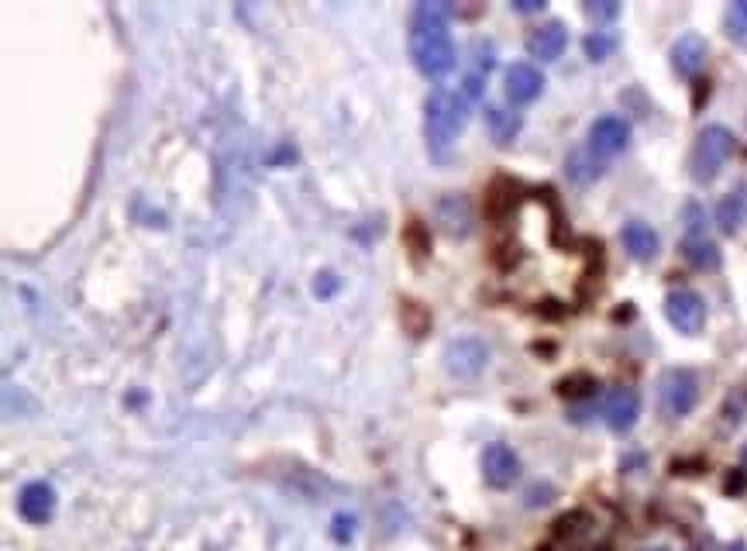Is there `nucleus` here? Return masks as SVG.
<instances>
[{
	"instance_id": "f257e3e1",
	"label": "nucleus",
	"mask_w": 747,
	"mask_h": 551,
	"mask_svg": "<svg viewBox=\"0 0 747 551\" xmlns=\"http://www.w3.org/2000/svg\"><path fill=\"white\" fill-rule=\"evenodd\" d=\"M410 59L427 80H441L455 69V42L448 31V7L445 4H417L410 11L407 25Z\"/></svg>"
},
{
	"instance_id": "f03ea898",
	"label": "nucleus",
	"mask_w": 747,
	"mask_h": 551,
	"mask_svg": "<svg viewBox=\"0 0 747 551\" xmlns=\"http://www.w3.org/2000/svg\"><path fill=\"white\" fill-rule=\"evenodd\" d=\"M472 104L458 90L434 87L427 93L424 104V135H427V152L434 162H445L451 155V145L458 142V135L465 131Z\"/></svg>"
},
{
	"instance_id": "7ed1b4c3",
	"label": "nucleus",
	"mask_w": 747,
	"mask_h": 551,
	"mask_svg": "<svg viewBox=\"0 0 747 551\" xmlns=\"http://www.w3.org/2000/svg\"><path fill=\"white\" fill-rule=\"evenodd\" d=\"M737 149V138L730 128H723V124H706L703 131L696 135V142H692V152H689V176L696 180L699 186L713 183L720 176V169L730 162V155Z\"/></svg>"
},
{
	"instance_id": "20e7f679",
	"label": "nucleus",
	"mask_w": 747,
	"mask_h": 551,
	"mask_svg": "<svg viewBox=\"0 0 747 551\" xmlns=\"http://www.w3.org/2000/svg\"><path fill=\"white\" fill-rule=\"evenodd\" d=\"M682 259L692 269H703V273H713L723 262L720 245L706 231V211L699 207V200H689L682 207Z\"/></svg>"
},
{
	"instance_id": "39448f33",
	"label": "nucleus",
	"mask_w": 747,
	"mask_h": 551,
	"mask_svg": "<svg viewBox=\"0 0 747 551\" xmlns=\"http://www.w3.org/2000/svg\"><path fill=\"white\" fill-rule=\"evenodd\" d=\"M699 403V379L686 366H672L658 376V407L668 421H682Z\"/></svg>"
},
{
	"instance_id": "423d86ee",
	"label": "nucleus",
	"mask_w": 747,
	"mask_h": 551,
	"mask_svg": "<svg viewBox=\"0 0 747 551\" xmlns=\"http://www.w3.org/2000/svg\"><path fill=\"white\" fill-rule=\"evenodd\" d=\"M665 317L679 335H699L706 328V300L696 290H672L665 297Z\"/></svg>"
},
{
	"instance_id": "0eeeda50",
	"label": "nucleus",
	"mask_w": 747,
	"mask_h": 551,
	"mask_svg": "<svg viewBox=\"0 0 747 551\" xmlns=\"http://www.w3.org/2000/svg\"><path fill=\"white\" fill-rule=\"evenodd\" d=\"M486 366H489V348L476 335L458 338L445 348V369L455 379H476Z\"/></svg>"
},
{
	"instance_id": "6e6552de",
	"label": "nucleus",
	"mask_w": 747,
	"mask_h": 551,
	"mask_svg": "<svg viewBox=\"0 0 747 551\" xmlns=\"http://www.w3.org/2000/svg\"><path fill=\"white\" fill-rule=\"evenodd\" d=\"M517 476H520L517 452H513L510 445H503V441L486 445V452H482V479H486V486L507 490V486L517 483Z\"/></svg>"
},
{
	"instance_id": "1a4fd4ad",
	"label": "nucleus",
	"mask_w": 747,
	"mask_h": 551,
	"mask_svg": "<svg viewBox=\"0 0 747 551\" xmlns=\"http://www.w3.org/2000/svg\"><path fill=\"white\" fill-rule=\"evenodd\" d=\"M637 417H641V397H637V390H630V386H613L603 397V421L610 431H617V434L630 431L637 424Z\"/></svg>"
},
{
	"instance_id": "9d476101",
	"label": "nucleus",
	"mask_w": 747,
	"mask_h": 551,
	"mask_svg": "<svg viewBox=\"0 0 747 551\" xmlns=\"http://www.w3.org/2000/svg\"><path fill=\"white\" fill-rule=\"evenodd\" d=\"M630 142V124L620 118V114H603V118L593 121L589 128V149H593L599 159H610V155H620Z\"/></svg>"
},
{
	"instance_id": "9b49d317",
	"label": "nucleus",
	"mask_w": 747,
	"mask_h": 551,
	"mask_svg": "<svg viewBox=\"0 0 747 551\" xmlns=\"http://www.w3.org/2000/svg\"><path fill=\"white\" fill-rule=\"evenodd\" d=\"M503 87H507V100L517 107L524 104H534V100L541 97L544 90V76L538 66H531V62H513L507 69V80H503Z\"/></svg>"
},
{
	"instance_id": "f8f14e48",
	"label": "nucleus",
	"mask_w": 747,
	"mask_h": 551,
	"mask_svg": "<svg viewBox=\"0 0 747 551\" xmlns=\"http://www.w3.org/2000/svg\"><path fill=\"white\" fill-rule=\"evenodd\" d=\"M706 56H710V45L699 31H686L679 42L672 45V69L682 76V80H692V76L703 73Z\"/></svg>"
},
{
	"instance_id": "ddd939ff",
	"label": "nucleus",
	"mask_w": 747,
	"mask_h": 551,
	"mask_svg": "<svg viewBox=\"0 0 747 551\" xmlns=\"http://www.w3.org/2000/svg\"><path fill=\"white\" fill-rule=\"evenodd\" d=\"M568 49V31L562 21H548V25H538L527 35V52L538 62H555L562 59V52Z\"/></svg>"
},
{
	"instance_id": "4468645a",
	"label": "nucleus",
	"mask_w": 747,
	"mask_h": 551,
	"mask_svg": "<svg viewBox=\"0 0 747 551\" xmlns=\"http://www.w3.org/2000/svg\"><path fill=\"white\" fill-rule=\"evenodd\" d=\"M18 510L28 524H45L56 514V490L49 483H28L18 496Z\"/></svg>"
},
{
	"instance_id": "2eb2a0df",
	"label": "nucleus",
	"mask_w": 747,
	"mask_h": 551,
	"mask_svg": "<svg viewBox=\"0 0 747 551\" xmlns=\"http://www.w3.org/2000/svg\"><path fill=\"white\" fill-rule=\"evenodd\" d=\"M620 242H624L627 255L634 262H651L658 255V248H661L658 231L651 228V224H644V221H627L624 228H620Z\"/></svg>"
},
{
	"instance_id": "dca6fc26",
	"label": "nucleus",
	"mask_w": 747,
	"mask_h": 551,
	"mask_svg": "<svg viewBox=\"0 0 747 551\" xmlns=\"http://www.w3.org/2000/svg\"><path fill=\"white\" fill-rule=\"evenodd\" d=\"M565 173H568V180H572L575 186H589V183H596L599 176H603V159H599L589 145H582V149L568 152Z\"/></svg>"
},
{
	"instance_id": "f3484780",
	"label": "nucleus",
	"mask_w": 747,
	"mask_h": 551,
	"mask_svg": "<svg viewBox=\"0 0 747 551\" xmlns=\"http://www.w3.org/2000/svg\"><path fill=\"white\" fill-rule=\"evenodd\" d=\"M744 211H747L744 190H730V193H723L717 200V207H713V221H717V228L723 235H737L744 224Z\"/></svg>"
},
{
	"instance_id": "a211bd4d",
	"label": "nucleus",
	"mask_w": 747,
	"mask_h": 551,
	"mask_svg": "<svg viewBox=\"0 0 747 551\" xmlns=\"http://www.w3.org/2000/svg\"><path fill=\"white\" fill-rule=\"evenodd\" d=\"M438 217H441V224L448 228V235H455V238H465L472 231V211H469V200H465V197L448 193V197L438 204Z\"/></svg>"
},
{
	"instance_id": "6ab92c4d",
	"label": "nucleus",
	"mask_w": 747,
	"mask_h": 551,
	"mask_svg": "<svg viewBox=\"0 0 747 551\" xmlns=\"http://www.w3.org/2000/svg\"><path fill=\"white\" fill-rule=\"evenodd\" d=\"M486 128L496 145H510L520 135V114L507 111V107H486Z\"/></svg>"
},
{
	"instance_id": "aec40b11",
	"label": "nucleus",
	"mask_w": 747,
	"mask_h": 551,
	"mask_svg": "<svg viewBox=\"0 0 747 551\" xmlns=\"http://www.w3.org/2000/svg\"><path fill=\"white\" fill-rule=\"evenodd\" d=\"M723 31H727L730 42L747 45V0H737V4L727 7V14H723Z\"/></svg>"
},
{
	"instance_id": "412c9836",
	"label": "nucleus",
	"mask_w": 747,
	"mask_h": 551,
	"mask_svg": "<svg viewBox=\"0 0 747 551\" xmlns=\"http://www.w3.org/2000/svg\"><path fill=\"white\" fill-rule=\"evenodd\" d=\"M613 49H617V38H613L610 31H593V35L586 38V56L593 62H603Z\"/></svg>"
},
{
	"instance_id": "4be33fe9",
	"label": "nucleus",
	"mask_w": 747,
	"mask_h": 551,
	"mask_svg": "<svg viewBox=\"0 0 747 551\" xmlns=\"http://www.w3.org/2000/svg\"><path fill=\"white\" fill-rule=\"evenodd\" d=\"M582 11H586V18H589V21H596V25L620 18V4H617V0H589V4L582 7Z\"/></svg>"
},
{
	"instance_id": "5701e85b",
	"label": "nucleus",
	"mask_w": 747,
	"mask_h": 551,
	"mask_svg": "<svg viewBox=\"0 0 747 551\" xmlns=\"http://www.w3.org/2000/svg\"><path fill=\"white\" fill-rule=\"evenodd\" d=\"M513 11H520V14L544 11V0H513Z\"/></svg>"
},
{
	"instance_id": "b1692460",
	"label": "nucleus",
	"mask_w": 747,
	"mask_h": 551,
	"mask_svg": "<svg viewBox=\"0 0 747 551\" xmlns=\"http://www.w3.org/2000/svg\"><path fill=\"white\" fill-rule=\"evenodd\" d=\"M727 551H747V545H744V541H734V545H730Z\"/></svg>"
},
{
	"instance_id": "393cba45",
	"label": "nucleus",
	"mask_w": 747,
	"mask_h": 551,
	"mask_svg": "<svg viewBox=\"0 0 747 551\" xmlns=\"http://www.w3.org/2000/svg\"><path fill=\"white\" fill-rule=\"evenodd\" d=\"M741 465H744V469H747V445L741 448Z\"/></svg>"
},
{
	"instance_id": "a878e982",
	"label": "nucleus",
	"mask_w": 747,
	"mask_h": 551,
	"mask_svg": "<svg viewBox=\"0 0 747 551\" xmlns=\"http://www.w3.org/2000/svg\"><path fill=\"white\" fill-rule=\"evenodd\" d=\"M648 551H668V548H648Z\"/></svg>"
}]
</instances>
